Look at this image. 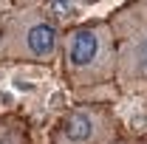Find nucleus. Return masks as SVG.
<instances>
[{"mask_svg": "<svg viewBox=\"0 0 147 144\" xmlns=\"http://www.w3.org/2000/svg\"><path fill=\"white\" fill-rule=\"evenodd\" d=\"M59 65L65 82L76 99H85L91 90L113 85L116 76V40L108 20L76 23L62 31Z\"/></svg>", "mask_w": 147, "mask_h": 144, "instance_id": "obj_1", "label": "nucleus"}, {"mask_svg": "<svg viewBox=\"0 0 147 144\" xmlns=\"http://www.w3.org/2000/svg\"><path fill=\"white\" fill-rule=\"evenodd\" d=\"M62 28L54 11L40 6H11L0 20V59L20 65H54L59 57Z\"/></svg>", "mask_w": 147, "mask_h": 144, "instance_id": "obj_2", "label": "nucleus"}, {"mask_svg": "<svg viewBox=\"0 0 147 144\" xmlns=\"http://www.w3.org/2000/svg\"><path fill=\"white\" fill-rule=\"evenodd\" d=\"M116 40V76L122 93L147 90V0H130L108 17Z\"/></svg>", "mask_w": 147, "mask_h": 144, "instance_id": "obj_3", "label": "nucleus"}, {"mask_svg": "<svg viewBox=\"0 0 147 144\" xmlns=\"http://www.w3.org/2000/svg\"><path fill=\"white\" fill-rule=\"evenodd\" d=\"M122 124L108 105L79 102L57 116L48 133V144H119Z\"/></svg>", "mask_w": 147, "mask_h": 144, "instance_id": "obj_4", "label": "nucleus"}, {"mask_svg": "<svg viewBox=\"0 0 147 144\" xmlns=\"http://www.w3.org/2000/svg\"><path fill=\"white\" fill-rule=\"evenodd\" d=\"M0 144H31L28 124L14 113H0Z\"/></svg>", "mask_w": 147, "mask_h": 144, "instance_id": "obj_5", "label": "nucleus"}, {"mask_svg": "<svg viewBox=\"0 0 147 144\" xmlns=\"http://www.w3.org/2000/svg\"><path fill=\"white\" fill-rule=\"evenodd\" d=\"M11 6H40V3H45V0H9Z\"/></svg>", "mask_w": 147, "mask_h": 144, "instance_id": "obj_6", "label": "nucleus"}, {"mask_svg": "<svg viewBox=\"0 0 147 144\" xmlns=\"http://www.w3.org/2000/svg\"><path fill=\"white\" fill-rule=\"evenodd\" d=\"M119 144H130V141H127V139H122V141H119Z\"/></svg>", "mask_w": 147, "mask_h": 144, "instance_id": "obj_7", "label": "nucleus"}, {"mask_svg": "<svg viewBox=\"0 0 147 144\" xmlns=\"http://www.w3.org/2000/svg\"><path fill=\"white\" fill-rule=\"evenodd\" d=\"M6 3H9V0H6Z\"/></svg>", "mask_w": 147, "mask_h": 144, "instance_id": "obj_8", "label": "nucleus"}]
</instances>
